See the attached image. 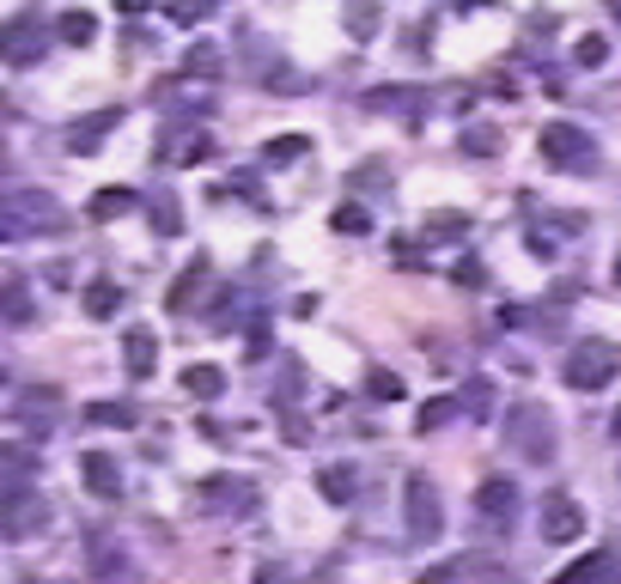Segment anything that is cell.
Segmentation results:
<instances>
[{"instance_id":"obj_1","label":"cell","mask_w":621,"mask_h":584,"mask_svg":"<svg viewBox=\"0 0 621 584\" xmlns=\"http://www.w3.org/2000/svg\"><path fill=\"white\" fill-rule=\"evenodd\" d=\"M49 43H56V31H49L43 12H12L0 24V68H37L49 56Z\"/></svg>"},{"instance_id":"obj_2","label":"cell","mask_w":621,"mask_h":584,"mask_svg":"<svg viewBox=\"0 0 621 584\" xmlns=\"http://www.w3.org/2000/svg\"><path fill=\"white\" fill-rule=\"evenodd\" d=\"M561 378H566V389H579V396H591V389H610L621 378V347L615 342H579L573 354H566Z\"/></svg>"},{"instance_id":"obj_3","label":"cell","mask_w":621,"mask_h":584,"mask_svg":"<svg viewBox=\"0 0 621 584\" xmlns=\"http://www.w3.org/2000/svg\"><path fill=\"white\" fill-rule=\"evenodd\" d=\"M536 152L554 165V171H598V140H591L579 122H542Z\"/></svg>"},{"instance_id":"obj_4","label":"cell","mask_w":621,"mask_h":584,"mask_svg":"<svg viewBox=\"0 0 621 584\" xmlns=\"http://www.w3.org/2000/svg\"><path fill=\"white\" fill-rule=\"evenodd\" d=\"M403 524H408L414 548H433V542L445 536V499H438L433 475H408V487H403Z\"/></svg>"},{"instance_id":"obj_5","label":"cell","mask_w":621,"mask_h":584,"mask_svg":"<svg viewBox=\"0 0 621 584\" xmlns=\"http://www.w3.org/2000/svg\"><path fill=\"white\" fill-rule=\"evenodd\" d=\"M506 445L524 463H554V414L542 402H518L506 414Z\"/></svg>"},{"instance_id":"obj_6","label":"cell","mask_w":621,"mask_h":584,"mask_svg":"<svg viewBox=\"0 0 621 584\" xmlns=\"http://www.w3.org/2000/svg\"><path fill=\"white\" fill-rule=\"evenodd\" d=\"M49 529V499L43 487L19 482V487H0V536L7 542H31Z\"/></svg>"},{"instance_id":"obj_7","label":"cell","mask_w":621,"mask_h":584,"mask_svg":"<svg viewBox=\"0 0 621 584\" xmlns=\"http://www.w3.org/2000/svg\"><path fill=\"white\" fill-rule=\"evenodd\" d=\"M536 529L549 548H573L579 536H585V505L573 499V493H542V512H536Z\"/></svg>"},{"instance_id":"obj_8","label":"cell","mask_w":621,"mask_h":584,"mask_svg":"<svg viewBox=\"0 0 621 584\" xmlns=\"http://www.w3.org/2000/svg\"><path fill=\"white\" fill-rule=\"evenodd\" d=\"M0 201L12 207V219L24 226V238H56V231L68 226V214H61V201L49 189H12V195H0Z\"/></svg>"},{"instance_id":"obj_9","label":"cell","mask_w":621,"mask_h":584,"mask_svg":"<svg viewBox=\"0 0 621 584\" xmlns=\"http://www.w3.org/2000/svg\"><path fill=\"white\" fill-rule=\"evenodd\" d=\"M7 420L19 426L24 438H43V433H56V420H61V389H49V384H37V389H19V396L7 402Z\"/></svg>"},{"instance_id":"obj_10","label":"cell","mask_w":621,"mask_h":584,"mask_svg":"<svg viewBox=\"0 0 621 584\" xmlns=\"http://www.w3.org/2000/svg\"><path fill=\"white\" fill-rule=\"evenodd\" d=\"M116 128H122V103H103V110H86V116H73V122L61 128V147L86 159V152H98L103 140L116 135Z\"/></svg>"},{"instance_id":"obj_11","label":"cell","mask_w":621,"mask_h":584,"mask_svg":"<svg viewBox=\"0 0 621 584\" xmlns=\"http://www.w3.org/2000/svg\"><path fill=\"white\" fill-rule=\"evenodd\" d=\"M475 517H482L494 536H506V529L518 524V487L506 482V475H487V482L475 487Z\"/></svg>"},{"instance_id":"obj_12","label":"cell","mask_w":621,"mask_h":584,"mask_svg":"<svg viewBox=\"0 0 621 584\" xmlns=\"http://www.w3.org/2000/svg\"><path fill=\"white\" fill-rule=\"evenodd\" d=\"M196 505L201 512H256V487L238 482V475H207L196 487Z\"/></svg>"},{"instance_id":"obj_13","label":"cell","mask_w":621,"mask_h":584,"mask_svg":"<svg viewBox=\"0 0 621 584\" xmlns=\"http://www.w3.org/2000/svg\"><path fill=\"white\" fill-rule=\"evenodd\" d=\"M80 482H86V493H92V499L116 505V499H122V463L103 457V451H86V457H80Z\"/></svg>"},{"instance_id":"obj_14","label":"cell","mask_w":621,"mask_h":584,"mask_svg":"<svg viewBox=\"0 0 621 584\" xmlns=\"http://www.w3.org/2000/svg\"><path fill=\"white\" fill-rule=\"evenodd\" d=\"M122 366H128V378H135V384L152 378V366H159V342H152V329H128L122 335Z\"/></svg>"},{"instance_id":"obj_15","label":"cell","mask_w":621,"mask_h":584,"mask_svg":"<svg viewBox=\"0 0 621 584\" xmlns=\"http://www.w3.org/2000/svg\"><path fill=\"white\" fill-rule=\"evenodd\" d=\"M92 573L103 578V584H140V573H135V561H128L122 548H116V542H92Z\"/></svg>"},{"instance_id":"obj_16","label":"cell","mask_w":621,"mask_h":584,"mask_svg":"<svg viewBox=\"0 0 621 584\" xmlns=\"http://www.w3.org/2000/svg\"><path fill=\"white\" fill-rule=\"evenodd\" d=\"M207 280H214V268H207V256H196V263L177 275V287H171V298H165V305H171L177 317H184V310H196V298L207 293Z\"/></svg>"},{"instance_id":"obj_17","label":"cell","mask_w":621,"mask_h":584,"mask_svg":"<svg viewBox=\"0 0 621 584\" xmlns=\"http://www.w3.org/2000/svg\"><path fill=\"white\" fill-rule=\"evenodd\" d=\"M414 98H426V92H414V86H378V92H366V110H378V116H408V122H421V103Z\"/></svg>"},{"instance_id":"obj_18","label":"cell","mask_w":621,"mask_h":584,"mask_svg":"<svg viewBox=\"0 0 621 584\" xmlns=\"http://www.w3.org/2000/svg\"><path fill=\"white\" fill-rule=\"evenodd\" d=\"M317 493L329 505H354V493H359V475L347 469V463H323L317 469Z\"/></svg>"},{"instance_id":"obj_19","label":"cell","mask_w":621,"mask_h":584,"mask_svg":"<svg viewBox=\"0 0 621 584\" xmlns=\"http://www.w3.org/2000/svg\"><path fill=\"white\" fill-rule=\"evenodd\" d=\"M86 214H92V219H98V226H110V219L135 214V189H122V184L98 189V195H92V201H86Z\"/></svg>"},{"instance_id":"obj_20","label":"cell","mask_w":621,"mask_h":584,"mask_svg":"<svg viewBox=\"0 0 621 584\" xmlns=\"http://www.w3.org/2000/svg\"><path fill=\"white\" fill-rule=\"evenodd\" d=\"M37 475V451L31 445H0V487H19Z\"/></svg>"},{"instance_id":"obj_21","label":"cell","mask_w":621,"mask_h":584,"mask_svg":"<svg viewBox=\"0 0 621 584\" xmlns=\"http://www.w3.org/2000/svg\"><path fill=\"white\" fill-rule=\"evenodd\" d=\"M92 37H98V19H92V12H80V7H73V12H61V19H56V43L86 49Z\"/></svg>"},{"instance_id":"obj_22","label":"cell","mask_w":621,"mask_h":584,"mask_svg":"<svg viewBox=\"0 0 621 584\" xmlns=\"http://www.w3.org/2000/svg\"><path fill=\"white\" fill-rule=\"evenodd\" d=\"M86 317H98V323H110L116 310H122V287H116V280H92V287H86Z\"/></svg>"},{"instance_id":"obj_23","label":"cell","mask_w":621,"mask_h":584,"mask_svg":"<svg viewBox=\"0 0 621 584\" xmlns=\"http://www.w3.org/2000/svg\"><path fill=\"white\" fill-rule=\"evenodd\" d=\"M86 420H92V426H116V433H128V426H140V408H135V402H92V408H86Z\"/></svg>"},{"instance_id":"obj_24","label":"cell","mask_w":621,"mask_h":584,"mask_svg":"<svg viewBox=\"0 0 621 584\" xmlns=\"http://www.w3.org/2000/svg\"><path fill=\"white\" fill-rule=\"evenodd\" d=\"M184 389L196 402H219V396H226V372H219V366H189L184 372Z\"/></svg>"},{"instance_id":"obj_25","label":"cell","mask_w":621,"mask_h":584,"mask_svg":"<svg viewBox=\"0 0 621 584\" xmlns=\"http://www.w3.org/2000/svg\"><path fill=\"white\" fill-rule=\"evenodd\" d=\"M0 317H7V323H31V317H37V305H31V293H24V280H0Z\"/></svg>"},{"instance_id":"obj_26","label":"cell","mask_w":621,"mask_h":584,"mask_svg":"<svg viewBox=\"0 0 621 584\" xmlns=\"http://www.w3.org/2000/svg\"><path fill=\"white\" fill-rule=\"evenodd\" d=\"M201 159H214V140H207V128H201V135H177L171 152H165V165H201Z\"/></svg>"},{"instance_id":"obj_27","label":"cell","mask_w":621,"mask_h":584,"mask_svg":"<svg viewBox=\"0 0 621 584\" xmlns=\"http://www.w3.org/2000/svg\"><path fill=\"white\" fill-rule=\"evenodd\" d=\"M500 147H506V140H500V128H487V122H470V128H463V152H470V159H500Z\"/></svg>"},{"instance_id":"obj_28","label":"cell","mask_w":621,"mask_h":584,"mask_svg":"<svg viewBox=\"0 0 621 584\" xmlns=\"http://www.w3.org/2000/svg\"><path fill=\"white\" fill-rule=\"evenodd\" d=\"M147 219H152V231H159V238H177V231H184V207H177L171 195H152V201H147Z\"/></svg>"},{"instance_id":"obj_29","label":"cell","mask_w":621,"mask_h":584,"mask_svg":"<svg viewBox=\"0 0 621 584\" xmlns=\"http://www.w3.org/2000/svg\"><path fill=\"white\" fill-rule=\"evenodd\" d=\"M366 396H372V402H403V396H408V384L396 378L391 366H366Z\"/></svg>"},{"instance_id":"obj_30","label":"cell","mask_w":621,"mask_h":584,"mask_svg":"<svg viewBox=\"0 0 621 584\" xmlns=\"http://www.w3.org/2000/svg\"><path fill=\"white\" fill-rule=\"evenodd\" d=\"M378 19H384L378 0H354V7H347V31H354L359 43H372V37H378Z\"/></svg>"},{"instance_id":"obj_31","label":"cell","mask_w":621,"mask_h":584,"mask_svg":"<svg viewBox=\"0 0 621 584\" xmlns=\"http://www.w3.org/2000/svg\"><path fill=\"white\" fill-rule=\"evenodd\" d=\"M305 152H310L305 135H275V140H268V152H263V165H299Z\"/></svg>"},{"instance_id":"obj_32","label":"cell","mask_w":621,"mask_h":584,"mask_svg":"<svg viewBox=\"0 0 621 584\" xmlns=\"http://www.w3.org/2000/svg\"><path fill=\"white\" fill-rule=\"evenodd\" d=\"M603 573H610V554H603V548H591L585 561H573V566H566L561 584H598Z\"/></svg>"},{"instance_id":"obj_33","label":"cell","mask_w":621,"mask_h":584,"mask_svg":"<svg viewBox=\"0 0 621 584\" xmlns=\"http://www.w3.org/2000/svg\"><path fill=\"white\" fill-rule=\"evenodd\" d=\"M487 378H470L463 384V414H470V420H487V414H494V396H487Z\"/></svg>"},{"instance_id":"obj_34","label":"cell","mask_w":621,"mask_h":584,"mask_svg":"<svg viewBox=\"0 0 621 584\" xmlns=\"http://www.w3.org/2000/svg\"><path fill=\"white\" fill-rule=\"evenodd\" d=\"M219 68H226V61H219L214 43H196V49L184 56V73H201V80H219Z\"/></svg>"},{"instance_id":"obj_35","label":"cell","mask_w":621,"mask_h":584,"mask_svg":"<svg viewBox=\"0 0 621 584\" xmlns=\"http://www.w3.org/2000/svg\"><path fill=\"white\" fill-rule=\"evenodd\" d=\"M573 61H579V68H603V61H610V37L585 31V37L573 43Z\"/></svg>"},{"instance_id":"obj_36","label":"cell","mask_w":621,"mask_h":584,"mask_svg":"<svg viewBox=\"0 0 621 584\" xmlns=\"http://www.w3.org/2000/svg\"><path fill=\"white\" fill-rule=\"evenodd\" d=\"M384 177H391V165H384V159H366V165H359V171H347V195H359V189H378Z\"/></svg>"},{"instance_id":"obj_37","label":"cell","mask_w":621,"mask_h":584,"mask_svg":"<svg viewBox=\"0 0 621 584\" xmlns=\"http://www.w3.org/2000/svg\"><path fill=\"white\" fill-rule=\"evenodd\" d=\"M329 226H335V231H372V214H366L359 201H342V207L329 214Z\"/></svg>"},{"instance_id":"obj_38","label":"cell","mask_w":621,"mask_h":584,"mask_svg":"<svg viewBox=\"0 0 621 584\" xmlns=\"http://www.w3.org/2000/svg\"><path fill=\"white\" fill-rule=\"evenodd\" d=\"M470 214H426V238H463Z\"/></svg>"},{"instance_id":"obj_39","label":"cell","mask_w":621,"mask_h":584,"mask_svg":"<svg viewBox=\"0 0 621 584\" xmlns=\"http://www.w3.org/2000/svg\"><path fill=\"white\" fill-rule=\"evenodd\" d=\"M244 359H268V317L244 323Z\"/></svg>"},{"instance_id":"obj_40","label":"cell","mask_w":621,"mask_h":584,"mask_svg":"<svg viewBox=\"0 0 621 584\" xmlns=\"http://www.w3.org/2000/svg\"><path fill=\"white\" fill-rule=\"evenodd\" d=\"M451 414H457V402H451V396L426 402V408H421V433H438V426H445V420H451Z\"/></svg>"},{"instance_id":"obj_41","label":"cell","mask_w":621,"mask_h":584,"mask_svg":"<svg viewBox=\"0 0 621 584\" xmlns=\"http://www.w3.org/2000/svg\"><path fill=\"white\" fill-rule=\"evenodd\" d=\"M207 7H214V0H165V12H171L177 24H196V19H207Z\"/></svg>"},{"instance_id":"obj_42","label":"cell","mask_w":621,"mask_h":584,"mask_svg":"<svg viewBox=\"0 0 621 584\" xmlns=\"http://www.w3.org/2000/svg\"><path fill=\"white\" fill-rule=\"evenodd\" d=\"M451 280H457V287H482L487 275H482V263H475V256H463V263L451 268Z\"/></svg>"},{"instance_id":"obj_43","label":"cell","mask_w":621,"mask_h":584,"mask_svg":"<svg viewBox=\"0 0 621 584\" xmlns=\"http://www.w3.org/2000/svg\"><path fill=\"white\" fill-rule=\"evenodd\" d=\"M250 584H293V573H287L280 561H263V566L250 573Z\"/></svg>"},{"instance_id":"obj_44","label":"cell","mask_w":621,"mask_h":584,"mask_svg":"<svg viewBox=\"0 0 621 584\" xmlns=\"http://www.w3.org/2000/svg\"><path fill=\"white\" fill-rule=\"evenodd\" d=\"M19 238H24V226H19V219H12V207L0 201V244H19Z\"/></svg>"},{"instance_id":"obj_45","label":"cell","mask_w":621,"mask_h":584,"mask_svg":"<svg viewBox=\"0 0 621 584\" xmlns=\"http://www.w3.org/2000/svg\"><path fill=\"white\" fill-rule=\"evenodd\" d=\"M530 256H536V263H554V238H542V231H530Z\"/></svg>"},{"instance_id":"obj_46","label":"cell","mask_w":621,"mask_h":584,"mask_svg":"<svg viewBox=\"0 0 621 584\" xmlns=\"http://www.w3.org/2000/svg\"><path fill=\"white\" fill-rule=\"evenodd\" d=\"M116 7H122V12H140V7H147V0H116Z\"/></svg>"},{"instance_id":"obj_47","label":"cell","mask_w":621,"mask_h":584,"mask_svg":"<svg viewBox=\"0 0 621 584\" xmlns=\"http://www.w3.org/2000/svg\"><path fill=\"white\" fill-rule=\"evenodd\" d=\"M610 433H615V438H621V408H615V426H610Z\"/></svg>"},{"instance_id":"obj_48","label":"cell","mask_w":621,"mask_h":584,"mask_svg":"<svg viewBox=\"0 0 621 584\" xmlns=\"http://www.w3.org/2000/svg\"><path fill=\"white\" fill-rule=\"evenodd\" d=\"M7 389H12V384H7V372H0V396H7Z\"/></svg>"},{"instance_id":"obj_49","label":"cell","mask_w":621,"mask_h":584,"mask_svg":"<svg viewBox=\"0 0 621 584\" xmlns=\"http://www.w3.org/2000/svg\"><path fill=\"white\" fill-rule=\"evenodd\" d=\"M615 280H621V256H615Z\"/></svg>"},{"instance_id":"obj_50","label":"cell","mask_w":621,"mask_h":584,"mask_svg":"<svg viewBox=\"0 0 621 584\" xmlns=\"http://www.w3.org/2000/svg\"><path fill=\"white\" fill-rule=\"evenodd\" d=\"M463 7H482V0H463Z\"/></svg>"},{"instance_id":"obj_51","label":"cell","mask_w":621,"mask_h":584,"mask_svg":"<svg viewBox=\"0 0 621 584\" xmlns=\"http://www.w3.org/2000/svg\"><path fill=\"white\" fill-rule=\"evenodd\" d=\"M31 584H37V578H31Z\"/></svg>"}]
</instances>
